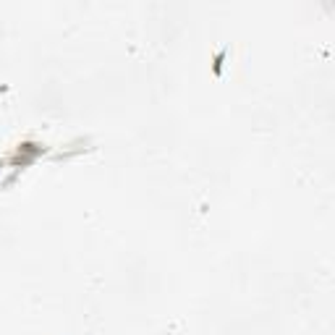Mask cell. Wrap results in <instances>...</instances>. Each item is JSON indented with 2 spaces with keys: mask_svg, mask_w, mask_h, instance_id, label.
<instances>
[{
  "mask_svg": "<svg viewBox=\"0 0 335 335\" xmlns=\"http://www.w3.org/2000/svg\"><path fill=\"white\" fill-rule=\"evenodd\" d=\"M226 55H228V50H220V53L212 58V74H215V76L222 74V63H226Z\"/></svg>",
  "mask_w": 335,
  "mask_h": 335,
  "instance_id": "7a4b0ae2",
  "label": "cell"
},
{
  "mask_svg": "<svg viewBox=\"0 0 335 335\" xmlns=\"http://www.w3.org/2000/svg\"><path fill=\"white\" fill-rule=\"evenodd\" d=\"M3 165H6V163H3V160H0V170H3Z\"/></svg>",
  "mask_w": 335,
  "mask_h": 335,
  "instance_id": "3957f363",
  "label": "cell"
},
{
  "mask_svg": "<svg viewBox=\"0 0 335 335\" xmlns=\"http://www.w3.org/2000/svg\"><path fill=\"white\" fill-rule=\"evenodd\" d=\"M48 149H44L42 144H34V142H21L18 147H16V158L11 160V165H27V163H32L34 158H39V154H44Z\"/></svg>",
  "mask_w": 335,
  "mask_h": 335,
  "instance_id": "6da1fadb",
  "label": "cell"
}]
</instances>
